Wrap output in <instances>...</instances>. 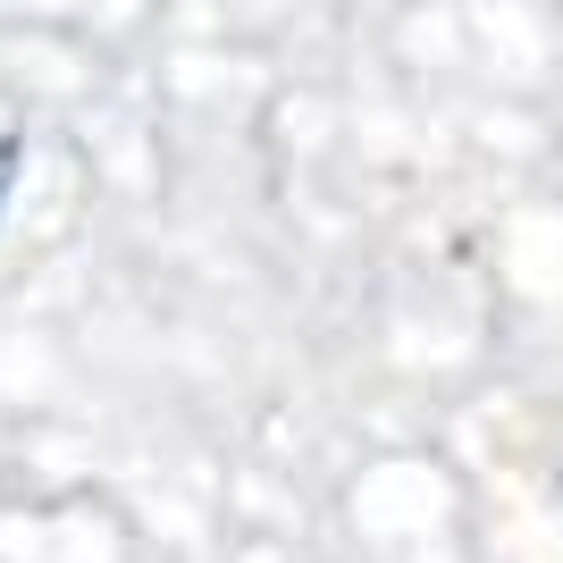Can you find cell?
Listing matches in <instances>:
<instances>
[{
  "label": "cell",
  "instance_id": "obj_1",
  "mask_svg": "<svg viewBox=\"0 0 563 563\" xmlns=\"http://www.w3.org/2000/svg\"><path fill=\"white\" fill-rule=\"evenodd\" d=\"M18 168H25V135H0V219H9V194H18Z\"/></svg>",
  "mask_w": 563,
  "mask_h": 563
},
{
  "label": "cell",
  "instance_id": "obj_2",
  "mask_svg": "<svg viewBox=\"0 0 563 563\" xmlns=\"http://www.w3.org/2000/svg\"><path fill=\"white\" fill-rule=\"evenodd\" d=\"M555 488H563V479H555Z\"/></svg>",
  "mask_w": 563,
  "mask_h": 563
}]
</instances>
